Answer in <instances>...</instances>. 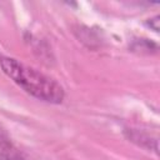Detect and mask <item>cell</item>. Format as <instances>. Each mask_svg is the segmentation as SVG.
<instances>
[{
    "mask_svg": "<svg viewBox=\"0 0 160 160\" xmlns=\"http://www.w3.org/2000/svg\"><path fill=\"white\" fill-rule=\"evenodd\" d=\"M4 74L31 96L50 104H60L65 98L62 86L51 76L12 58H1Z\"/></svg>",
    "mask_w": 160,
    "mask_h": 160,
    "instance_id": "6da1fadb",
    "label": "cell"
},
{
    "mask_svg": "<svg viewBox=\"0 0 160 160\" xmlns=\"http://www.w3.org/2000/svg\"><path fill=\"white\" fill-rule=\"evenodd\" d=\"M0 160H26L2 128H0Z\"/></svg>",
    "mask_w": 160,
    "mask_h": 160,
    "instance_id": "7a4b0ae2",
    "label": "cell"
},
{
    "mask_svg": "<svg viewBox=\"0 0 160 160\" xmlns=\"http://www.w3.org/2000/svg\"><path fill=\"white\" fill-rule=\"evenodd\" d=\"M149 25L152 26V29H154L155 31H158V30H159V16H155L154 19H151L150 22H149Z\"/></svg>",
    "mask_w": 160,
    "mask_h": 160,
    "instance_id": "3957f363",
    "label": "cell"
}]
</instances>
